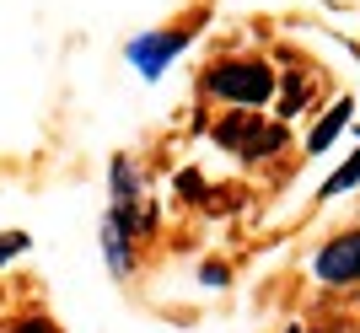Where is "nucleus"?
I'll return each instance as SVG.
<instances>
[{
  "label": "nucleus",
  "mask_w": 360,
  "mask_h": 333,
  "mask_svg": "<svg viewBox=\"0 0 360 333\" xmlns=\"http://www.w3.org/2000/svg\"><path fill=\"white\" fill-rule=\"evenodd\" d=\"M205 91L215 103H231V113H258L274 97V76L264 60H221V65H210Z\"/></svg>",
  "instance_id": "f257e3e1"
},
{
  "label": "nucleus",
  "mask_w": 360,
  "mask_h": 333,
  "mask_svg": "<svg viewBox=\"0 0 360 333\" xmlns=\"http://www.w3.org/2000/svg\"><path fill=\"white\" fill-rule=\"evenodd\" d=\"M215 145H226L231 156L258 162V156H274L285 145V129L269 124V119H258V113H226V119L215 124Z\"/></svg>",
  "instance_id": "f03ea898"
},
{
  "label": "nucleus",
  "mask_w": 360,
  "mask_h": 333,
  "mask_svg": "<svg viewBox=\"0 0 360 333\" xmlns=\"http://www.w3.org/2000/svg\"><path fill=\"white\" fill-rule=\"evenodd\" d=\"M194 44V32L188 27H172V32H146V38H135V44H129V60H135V70L146 81H156L167 70V65L178 60L183 48Z\"/></svg>",
  "instance_id": "7ed1b4c3"
},
{
  "label": "nucleus",
  "mask_w": 360,
  "mask_h": 333,
  "mask_svg": "<svg viewBox=\"0 0 360 333\" xmlns=\"http://www.w3.org/2000/svg\"><path fill=\"white\" fill-rule=\"evenodd\" d=\"M312 274L323 285H355V274H360V231H339V237L317 253Z\"/></svg>",
  "instance_id": "20e7f679"
},
{
  "label": "nucleus",
  "mask_w": 360,
  "mask_h": 333,
  "mask_svg": "<svg viewBox=\"0 0 360 333\" xmlns=\"http://www.w3.org/2000/svg\"><path fill=\"white\" fill-rule=\"evenodd\" d=\"M103 258H108V269L119 274H129V263H135V253H129V226H124L119 215H108L103 221Z\"/></svg>",
  "instance_id": "39448f33"
},
{
  "label": "nucleus",
  "mask_w": 360,
  "mask_h": 333,
  "mask_svg": "<svg viewBox=\"0 0 360 333\" xmlns=\"http://www.w3.org/2000/svg\"><path fill=\"white\" fill-rule=\"evenodd\" d=\"M349 113H355V103H349V97H345V103H333V113H328V119H323V124H317V129H312V140H307V151H328V145H333V140H339V129H345V124H349Z\"/></svg>",
  "instance_id": "423d86ee"
},
{
  "label": "nucleus",
  "mask_w": 360,
  "mask_h": 333,
  "mask_svg": "<svg viewBox=\"0 0 360 333\" xmlns=\"http://www.w3.org/2000/svg\"><path fill=\"white\" fill-rule=\"evenodd\" d=\"M301 107H307V76H290L285 81V103H280V113H301Z\"/></svg>",
  "instance_id": "0eeeda50"
},
{
  "label": "nucleus",
  "mask_w": 360,
  "mask_h": 333,
  "mask_svg": "<svg viewBox=\"0 0 360 333\" xmlns=\"http://www.w3.org/2000/svg\"><path fill=\"white\" fill-rule=\"evenodd\" d=\"M349 183H355V162H345L339 172H333V183H323V199H333V194H345Z\"/></svg>",
  "instance_id": "6e6552de"
},
{
  "label": "nucleus",
  "mask_w": 360,
  "mask_h": 333,
  "mask_svg": "<svg viewBox=\"0 0 360 333\" xmlns=\"http://www.w3.org/2000/svg\"><path fill=\"white\" fill-rule=\"evenodd\" d=\"M22 247H27V231H11V237H0V263H6V258H16Z\"/></svg>",
  "instance_id": "1a4fd4ad"
},
{
  "label": "nucleus",
  "mask_w": 360,
  "mask_h": 333,
  "mask_svg": "<svg viewBox=\"0 0 360 333\" xmlns=\"http://www.w3.org/2000/svg\"><path fill=\"white\" fill-rule=\"evenodd\" d=\"M11 333H60V328H54L49 318H27V322H16Z\"/></svg>",
  "instance_id": "9d476101"
},
{
  "label": "nucleus",
  "mask_w": 360,
  "mask_h": 333,
  "mask_svg": "<svg viewBox=\"0 0 360 333\" xmlns=\"http://www.w3.org/2000/svg\"><path fill=\"white\" fill-rule=\"evenodd\" d=\"M178 188H183V194H188V199H194L199 188H205V178H199V172H183V178H178Z\"/></svg>",
  "instance_id": "9b49d317"
}]
</instances>
